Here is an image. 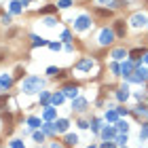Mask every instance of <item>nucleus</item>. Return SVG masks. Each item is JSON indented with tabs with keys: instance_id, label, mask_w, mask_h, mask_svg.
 Masks as SVG:
<instances>
[{
	"instance_id": "nucleus-1",
	"label": "nucleus",
	"mask_w": 148,
	"mask_h": 148,
	"mask_svg": "<svg viewBox=\"0 0 148 148\" xmlns=\"http://www.w3.org/2000/svg\"><path fill=\"white\" fill-rule=\"evenodd\" d=\"M40 87H42V80L38 78V76H30V78L23 80L21 91L23 93H36V91H40Z\"/></svg>"
},
{
	"instance_id": "nucleus-2",
	"label": "nucleus",
	"mask_w": 148,
	"mask_h": 148,
	"mask_svg": "<svg viewBox=\"0 0 148 148\" xmlns=\"http://www.w3.org/2000/svg\"><path fill=\"white\" fill-rule=\"evenodd\" d=\"M112 38H114L112 30H102V34H100V45H110Z\"/></svg>"
},
{
	"instance_id": "nucleus-3",
	"label": "nucleus",
	"mask_w": 148,
	"mask_h": 148,
	"mask_svg": "<svg viewBox=\"0 0 148 148\" xmlns=\"http://www.w3.org/2000/svg\"><path fill=\"white\" fill-rule=\"evenodd\" d=\"M144 23H146V17L142 13H135L133 17H131V25H135V28H142Z\"/></svg>"
},
{
	"instance_id": "nucleus-4",
	"label": "nucleus",
	"mask_w": 148,
	"mask_h": 148,
	"mask_svg": "<svg viewBox=\"0 0 148 148\" xmlns=\"http://www.w3.org/2000/svg\"><path fill=\"white\" fill-rule=\"evenodd\" d=\"M89 23H91V19L87 17V15H83V17L76 19V30H87V28H89Z\"/></svg>"
},
{
	"instance_id": "nucleus-5",
	"label": "nucleus",
	"mask_w": 148,
	"mask_h": 148,
	"mask_svg": "<svg viewBox=\"0 0 148 148\" xmlns=\"http://www.w3.org/2000/svg\"><path fill=\"white\" fill-rule=\"evenodd\" d=\"M93 68V59H83L76 64V70H91Z\"/></svg>"
},
{
	"instance_id": "nucleus-6",
	"label": "nucleus",
	"mask_w": 148,
	"mask_h": 148,
	"mask_svg": "<svg viewBox=\"0 0 148 148\" xmlns=\"http://www.w3.org/2000/svg\"><path fill=\"white\" fill-rule=\"evenodd\" d=\"M85 106H87V102H85V100H76V102L72 104V108H74L76 112H83V110H85Z\"/></svg>"
},
{
	"instance_id": "nucleus-7",
	"label": "nucleus",
	"mask_w": 148,
	"mask_h": 148,
	"mask_svg": "<svg viewBox=\"0 0 148 148\" xmlns=\"http://www.w3.org/2000/svg\"><path fill=\"white\" fill-rule=\"evenodd\" d=\"M11 83H13V78H11V76H2V78H0V89H9Z\"/></svg>"
},
{
	"instance_id": "nucleus-8",
	"label": "nucleus",
	"mask_w": 148,
	"mask_h": 148,
	"mask_svg": "<svg viewBox=\"0 0 148 148\" xmlns=\"http://www.w3.org/2000/svg\"><path fill=\"white\" fill-rule=\"evenodd\" d=\"M55 129L57 131H66V129H68V121H57V123H55Z\"/></svg>"
},
{
	"instance_id": "nucleus-9",
	"label": "nucleus",
	"mask_w": 148,
	"mask_h": 148,
	"mask_svg": "<svg viewBox=\"0 0 148 148\" xmlns=\"http://www.w3.org/2000/svg\"><path fill=\"white\" fill-rule=\"evenodd\" d=\"M66 93H68L70 97H76V93H78V89H76V85H68V87H66Z\"/></svg>"
},
{
	"instance_id": "nucleus-10",
	"label": "nucleus",
	"mask_w": 148,
	"mask_h": 148,
	"mask_svg": "<svg viewBox=\"0 0 148 148\" xmlns=\"http://www.w3.org/2000/svg\"><path fill=\"white\" fill-rule=\"evenodd\" d=\"M76 142H78V135H72V133L66 135V144H68V146H74Z\"/></svg>"
},
{
	"instance_id": "nucleus-11",
	"label": "nucleus",
	"mask_w": 148,
	"mask_h": 148,
	"mask_svg": "<svg viewBox=\"0 0 148 148\" xmlns=\"http://www.w3.org/2000/svg\"><path fill=\"white\" fill-rule=\"evenodd\" d=\"M117 34L125 36V21H117Z\"/></svg>"
},
{
	"instance_id": "nucleus-12",
	"label": "nucleus",
	"mask_w": 148,
	"mask_h": 148,
	"mask_svg": "<svg viewBox=\"0 0 148 148\" xmlns=\"http://www.w3.org/2000/svg\"><path fill=\"white\" fill-rule=\"evenodd\" d=\"M112 57H114V59H123V57H125V49H117V51L112 53Z\"/></svg>"
},
{
	"instance_id": "nucleus-13",
	"label": "nucleus",
	"mask_w": 148,
	"mask_h": 148,
	"mask_svg": "<svg viewBox=\"0 0 148 148\" xmlns=\"http://www.w3.org/2000/svg\"><path fill=\"white\" fill-rule=\"evenodd\" d=\"M32 40H34V47H38V45H47V42H45V38H40V36H34V38H32Z\"/></svg>"
},
{
	"instance_id": "nucleus-14",
	"label": "nucleus",
	"mask_w": 148,
	"mask_h": 148,
	"mask_svg": "<svg viewBox=\"0 0 148 148\" xmlns=\"http://www.w3.org/2000/svg\"><path fill=\"white\" fill-rule=\"evenodd\" d=\"M129 55H131V59H140V55H142V49H133V51H131Z\"/></svg>"
},
{
	"instance_id": "nucleus-15",
	"label": "nucleus",
	"mask_w": 148,
	"mask_h": 148,
	"mask_svg": "<svg viewBox=\"0 0 148 148\" xmlns=\"http://www.w3.org/2000/svg\"><path fill=\"white\" fill-rule=\"evenodd\" d=\"M21 7H23L21 2H13V4H11V11H13V13H19V11H21Z\"/></svg>"
},
{
	"instance_id": "nucleus-16",
	"label": "nucleus",
	"mask_w": 148,
	"mask_h": 148,
	"mask_svg": "<svg viewBox=\"0 0 148 148\" xmlns=\"http://www.w3.org/2000/svg\"><path fill=\"white\" fill-rule=\"evenodd\" d=\"M7 104H9V95H0V110H2Z\"/></svg>"
},
{
	"instance_id": "nucleus-17",
	"label": "nucleus",
	"mask_w": 148,
	"mask_h": 148,
	"mask_svg": "<svg viewBox=\"0 0 148 148\" xmlns=\"http://www.w3.org/2000/svg\"><path fill=\"white\" fill-rule=\"evenodd\" d=\"M127 95H129V93H127V87L119 91V100H127Z\"/></svg>"
},
{
	"instance_id": "nucleus-18",
	"label": "nucleus",
	"mask_w": 148,
	"mask_h": 148,
	"mask_svg": "<svg viewBox=\"0 0 148 148\" xmlns=\"http://www.w3.org/2000/svg\"><path fill=\"white\" fill-rule=\"evenodd\" d=\"M28 123H30V127H40V121H38V119H34V117H32V119L28 121Z\"/></svg>"
},
{
	"instance_id": "nucleus-19",
	"label": "nucleus",
	"mask_w": 148,
	"mask_h": 148,
	"mask_svg": "<svg viewBox=\"0 0 148 148\" xmlns=\"http://www.w3.org/2000/svg\"><path fill=\"white\" fill-rule=\"evenodd\" d=\"M53 102H55V104H62V102H64V95H62V93H55V95H53Z\"/></svg>"
},
{
	"instance_id": "nucleus-20",
	"label": "nucleus",
	"mask_w": 148,
	"mask_h": 148,
	"mask_svg": "<svg viewBox=\"0 0 148 148\" xmlns=\"http://www.w3.org/2000/svg\"><path fill=\"white\" fill-rule=\"evenodd\" d=\"M53 11H57V7H51V4H49V7H45L40 13H53Z\"/></svg>"
},
{
	"instance_id": "nucleus-21",
	"label": "nucleus",
	"mask_w": 148,
	"mask_h": 148,
	"mask_svg": "<svg viewBox=\"0 0 148 148\" xmlns=\"http://www.w3.org/2000/svg\"><path fill=\"white\" fill-rule=\"evenodd\" d=\"M45 117H47V119H53V117H55V110H53V108H49V110H45Z\"/></svg>"
},
{
	"instance_id": "nucleus-22",
	"label": "nucleus",
	"mask_w": 148,
	"mask_h": 148,
	"mask_svg": "<svg viewBox=\"0 0 148 148\" xmlns=\"http://www.w3.org/2000/svg\"><path fill=\"white\" fill-rule=\"evenodd\" d=\"M47 74H51V76H57V74H59V68H49V70H47Z\"/></svg>"
},
{
	"instance_id": "nucleus-23",
	"label": "nucleus",
	"mask_w": 148,
	"mask_h": 148,
	"mask_svg": "<svg viewBox=\"0 0 148 148\" xmlns=\"http://www.w3.org/2000/svg\"><path fill=\"white\" fill-rule=\"evenodd\" d=\"M112 135H114V129H106V131H104V138H112Z\"/></svg>"
},
{
	"instance_id": "nucleus-24",
	"label": "nucleus",
	"mask_w": 148,
	"mask_h": 148,
	"mask_svg": "<svg viewBox=\"0 0 148 148\" xmlns=\"http://www.w3.org/2000/svg\"><path fill=\"white\" fill-rule=\"evenodd\" d=\"M123 2H125V0H114L112 7H114V9H121V7H123Z\"/></svg>"
},
{
	"instance_id": "nucleus-25",
	"label": "nucleus",
	"mask_w": 148,
	"mask_h": 148,
	"mask_svg": "<svg viewBox=\"0 0 148 148\" xmlns=\"http://www.w3.org/2000/svg\"><path fill=\"white\" fill-rule=\"evenodd\" d=\"M119 129H121V131H125V133H127V129H129V127H127V123H123V121H121V123H119Z\"/></svg>"
},
{
	"instance_id": "nucleus-26",
	"label": "nucleus",
	"mask_w": 148,
	"mask_h": 148,
	"mask_svg": "<svg viewBox=\"0 0 148 148\" xmlns=\"http://www.w3.org/2000/svg\"><path fill=\"white\" fill-rule=\"evenodd\" d=\"M4 57H7V49H4V47H0V62H2Z\"/></svg>"
},
{
	"instance_id": "nucleus-27",
	"label": "nucleus",
	"mask_w": 148,
	"mask_h": 148,
	"mask_svg": "<svg viewBox=\"0 0 148 148\" xmlns=\"http://www.w3.org/2000/svg\"><path fill=\"white\" fill-rule=\"evenodd\" d=\"M97 15H102V17H106V15H110V11H104V9H97Z\"/></svg>"
},
{
	"instance_id": "nucleus-28",
	"label": "nucleus",
	"mask_w": 148,
	"mask_h": 148,
	"mask_svg": "<svg viewBox=\"0 0 148 148\" xmlns=\"http://www.w3.org/2000/svg\"><path fill=\"white\" fill-rule=\"evenodd\" d=\"M59 7H62V9H68V7H70V0H62V2H59Z\"/></svg>"
},
{
	"instance_id": "nucleus-29",
	"label": "nucleus",
	"mask_w": 148,
	"mask_h": 148,
	"mask_svg": "<svg viewBox=\"0 0 148 148\" xmlns=\"http://www.w3.org/2000/svg\"><path fill=\"white\" fill-rule=\"evenodd\" d=\"M117 140H119V144H125V142H127V133H125V135H119Z\"/></svg>"
},
{
	"instance_id": "nucleus-30",
	"label": "nucleus",
	"mask_w": 148,
	"mask_h": 148,
	"mask_svg": "<svg viewBox=\"0 0 148 148\" xmlns=\"http://www.w3.org/2000/svg\"><path fill=\"white\" fill-rule=\"evenodd\" d=\"M140 138H148V127H144V129L140 131Z\"/></svg>"
},
{
	"instance_id": "nucleus-31",
	"label": "nucleus",
	"mask_w": 148,
	"mask_h": 148,
	"mask_svg": "<svg viewBox=\"0 0 148 148\" xmlns=\"http://www.w3.org/2000/svg\"><path fill=\"white\" fill-rule=\"evenodd\" d=\"M34 140L36 142H42V140H45V135H42V133H34Z\"/></svg>"
},
{
	"instance_id": "nucleus-32",
	"label": "nucleus",
	"mask_w": 148,
	"mask_h": 148,
	"mask_svg": "<svg viewBox=\"0 0 148 148\" xmlns=\"http://www.w3.org/2000/svg\"><path fill=\"white\" fill-rule=\"evenodd\" d=\"M129 70H131V64H125V66H123V72L129 74Z\"/></svg>"
},
{
	"instance_id": "nucleus-33",
	"label": "nucleus",
	"mask_w": 148,
	"mask_h": 148,
	"mask_svg": "<svg viewBox=\"0 0 148 148\" xmlns=\"http://www.w3.org/2000/svg\"><path fill=\"white\" fill-rule=\"evenodd\" d=\"M13 148H23V144H21L19 140H15V142H13Z\"/></svg>"
},
{
	"instance_id": "nucleus-34",
	"label": "nucleus",
	"mask_w": 148,
	"mask_h": 148,
	"mask_svg": "<svg viewBox=\"0 0 148 148\" xmlns=\"http://www.w3.org/2000/svg\"><path fill=\"white\" fill-rule=\"evenodd\" d=\"M2 23H11V17H9V15H2Z\"/></svg>"
},
{
	"instance_id": "nucleus-35",
	"label": "nucleus",
	"mask_w": 148,
	"mask_h": 148,
	"mask_svg": "<svg viewBox=\"0 0 148 148\" xmlns=\"http://www.w3.org/2000/svg\"><path fill=\"white\" fill-rule=\"evenodd\" d=\"M15 76H17V78H21V76H23V70H21V68H17V72H15Z\"/></svg>"
},
{
	"instance_id": "nucleus-36",
	"label": "nucleus",
	"mask_w": 148,
	"mask_h": 148,
	"mask_svg": "<svg viewBox=\"0 0 148 148\" xmlns=\"http://www.w3.org/2000/svg\"><path fill=\"white\" fill-rule=\"evenodd\" d=\"M102 148H114V144H108V142H104V144H102Z\"/></svg>"
},
{
	"instance_id": "nucleus-37",
	"label": "nucleus",
	"mask_w": 148,
	"mask_h": 148,
	"mask_svg": "<svg viewBox=\"0 0 148 148\" xmlns=\"http://www.w3.org/2000/svg\"><path fill=\"white\" fill-rule=\"evenodd\" d=\"M100 2H108V0H100Z\"/></svg>"
},
{
	"instance_id": "nucleus-38",
	"label": "nucleus",
	"mask_w": 148,
	"mask_h": 148,
	"mask_svg": "<svg viewBox=\"0 0 148 148\" xmlns=\"http://www.w3.org/2000/svg\"><path fill=\"white\" fill-rule=\"evenodd\" d=\"M146 62H148V55H146Z\"/></svg>"
}]
</instances>
